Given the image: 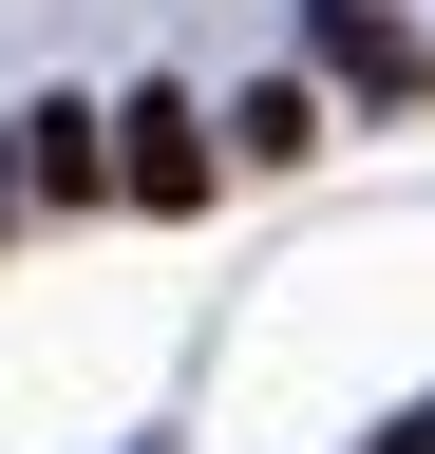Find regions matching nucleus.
Masks as SVG:
<instances>
[{
  "instance_id": "f257e3e1",
  "label": "nucleus",
  "mask_w": 435,
  "mask_h": 454,
  "mask_svg": "<svg viewBox=\"0 0 435 454\" xmlns=\"http://www.w3.org/2000/svg\"><path fill=\"white\" fill-rule=\"evenodd\" d=\"M322 76H341L360 114H416L435 95V38L398 20V0H322Z\"/></svg>"
},
{
  "instance_id": "f03ea898",
  "label": "nucleus",
  "mask_w": 435,
  "mask_h": 454,
  "mask_svg": "<svg viewBox=\"0 0 435 454\" xmlns=\"http://www.w3.org/2000/svg\"><path fill=\"white\" fill-rule=\"evenodd\" d=\"M114 190H133V208H208V190H228V152H208L190 95H133V114H114Z\"/></svg>"
},
{
  "instance_id": "7ed1b4c3",
  "label": "nucleus",
  "mask_w": 435,
  "mask_h": 454,
  "mask_svg": "<svg viewBox=\"0 0 435 454\" xmlns=\"http://www.w3.org/2000/svg\"><path fill=\"white\" fill-rule=\"evenodd\" d=\"M19 190H58V208H76V190H114V152H95V114H19Z\"/></svg>"
},
{
  "instance_id": "20e7f679",
  "label": "nucleus",
  "mask_w": 435,
  "mask_h": 454,
  "mask_svg": "<svg viewBox=\"0 0 435 454\" xmlns=\"http://www.w3.org/2000/svg\"><path fill=\"white\" fill-rule=\"evenodd\" d=\"M228 152H246V170H303V152H322V95H303V76H265V95L228 114Z\"/></svg>"
},
{
  "instance_id": "39448f33",
  "label": "nucleus",
  "mask_w": 435,
  "mask_h": 454,
  "mask_svg": "<svg viewBox=\"0 0 435 454\" xmlns=\"http://www.w3.org/2000/svg\"><path fill=\"white\" fill-rule=\"evenodd\" d=\"M378 454H435V397H416V417H398V435H378Z\"/></svg>"
}]
</instances>
